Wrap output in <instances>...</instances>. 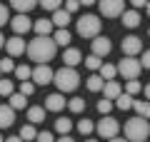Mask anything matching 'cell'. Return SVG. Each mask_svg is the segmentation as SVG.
I'll use <instances>...</instances> for the list:
<instances>
[{"label":"cell","mask_w":150,"mask_h":142,"mask_svg":"<svg viewBox=\"0 0 150 142\" xmlns=\"http://www.w3.org/2000/svg\"><path fill=\"white\" fill-rule=\"evenodd\" d=\"M35 142H55V140H53V132H48V130H43V132H38Z\"/></svg>","instance_id":"obj_41"},{"label":"cell","mask_w":150,"mask_h":142,"mask_svg":"<svg viewBox=\"0 0 150 142\" xmlns=\"http://www.w3.org/2000/svg\"><path fill=\"white\" fill-rule=\"evenodd\" d=\"M53 75H55V70H50V65H38V67H33L30 80L35 85H50L53 82Z\"/></svg>","instance_id":"obj_9"},{"label":"cell","mask_w":150,"mask_h":142,"mask_svg":"<svg viewBox=\"0 0 150 142\" xmlns=\"http://www.w3.org/2000/svg\"><path fill=\"white\" fill-rule=\"evenodd\" d=\"M140 90H143V85L138 82V77H135V80H128V82H125V92H128V95H133V97L140 92Z\"/></svg>","instance_id":"obj_36"},{"label":"cell","mask_w":150,"mask_h":142,"mask_svg":"<svg viewBox=\"0 0 150 142\" xmlns=\"http://www.w3.org/2000/svg\"><path fill=\"white\" fill-rule=\"evenodd\" d=\"M15 77H18V82H23V80H30V75H33V67L30 65H15Z\"/></svg>","instance_id":"obj_30"},{"label":"cell","mask_w":150,"mask_h":142,"mask_svg":"<svg viewBox=\"0 0 150 142\" xmlns=\"http://www.w3.org/2000/svg\"><path fill=\"white\" fill-rule=\"evenodd\" d=\"M140 65H143L145 70H150V50H143V53H140Z\"/></svg>","instance_id":"obj_43"},{"label":"cell","mask_w":150,"mask_h":142,"mask_svg":"<svg viewBox=\"0 0 150 142\" xmlns=\"http://www.w3.org/2000/svg\"><path fill=\"white\" fill-rule=\"evenodd\" d=\"M100 92H105L108 100H115V97L123 92V87H120V82H115V80H105V85H103Z\"/></svg>","instance_id":"obj_18"},{"label":"cell","mask_w":150,"mask_h":142,"mask_svg":"<svg viewBox=\"0 0 150 142\" xmlns=\"http://www.w3.org/2000/svg\"><path fill=\"white\" fill-rule=\"evenodd\" d=\"M78 132H80V135H90V132H95V122L88 120V117H83V120L78 122Z\"/></svg>","instance_id":"obj_32"},{"label":"cell","mask_w":150,"mask_h":142,"mask_svg":"<svg viewBox=\"0 0 150 142\" xmlns=\"http://www.w3.org/2000/svg\"><path fill=\"white\" fill-rule=\"evenodd\" d=\"M143 92H145V100H150V82H148V85L143 87Z\"/></svg>","instance_id":"obj_47"},{"label":"cell","mask_w":150,"mask_h":142,"mask_svg":"<svg viewBox=\"0 0 150 142\" xmlns=\"http://www.w3.org/2000/svg\"><path fill=\"white\" fill-rule=\"evenodd\" d=\"M75 30H78V35H80V37L93 40V37L100 35V30H103L100 15H80V18H78V22H75Z\"/></svg>","instance_id":"obj_4"},{"label":"cell","mask_w":150,"mask_h":142,"mask_svg":"<svg viewBox=\"0 0 150 142\" xmlns=\"http://www.w3.org/2000/svg\"><path fill=\"white\" fill-rule=\"evenodd\" d=\"M13 122H15V110H13L10 105H0V130H8V127H13Z\"/></svg>","instance_id":"obj_14"},{"label":"cell","mask_w":150,"mask_h":142,"mask_svg":"<svg viewBox=\"0 0 150 142\" xmlns=\"http://www.w3.org/2000/svg\"><path fill=\"white\" fill-rule=\"evenodd\" d=\"M85 142H98V140H85Z\"/></svg>","instance_id":"obj_52"},{"label":"cell","mask_w":150,"mask_h":142,"mask_svg":"<svg viewBox=\"0 0 150 142\" xmlns=\"http://www.w3.org/2000/svg\"><path fill=\"white\" fill-rule=\"evenodd\" d=\"M38 5V0H10V8L18 13H30Z\"/></svg>","instance_id":"obj_22"},{"label":"cell","mask_w":150,"mask_h":142,"mask_svg":"<svg viewBox=\"0 0 150 142\" xmlns=\"http://www.w3.org/2000/svg\"><path fill=\"white\" fill-rule=\"evenodd\" d=\"M108 142H128V140H125V137H118V135H115V137H110Z\"/></svg>","instance_id":"obj_48"},{"label":"cell","mask_w":150,"mask_h":142,"mask_svg":"<svg viewBox=\"0 0 150 142\" xmlns=\"http://www.w3.org/2000/svg\"><path fill=\"white\" fill-rule=\"evenodd\" d=\"M103 18H120L125 10V0H98Z\"/></svg>","instance_id":"obj_7"},{"label":"cell","mask_w":150,"mask_h":142,"mask_svg":"<svg viewBox=\"0 0 150 142\" xmlns=\"http://www.w3.org/2000/svg\"><path fill=\"white\" fill-rule=\"evenodd\" d=\"M90 47H93V55L105 58V55L112 50V42H110V37H108V35H95V37H93V42H90Z\"/></svg>","instance_id":"obj_11"},{"label":"cell","mask_w":150,"mask_h":142,"mask_svg":"<svg viewBox=\"0 0 150 142\" xmlns=\"http://www.w3.org/2000/svg\"><path fill=\"white\" fill-rule=\"evenodd\" d=\"M110 110H112V100L103 97V100L98 102V112H100V115H110Z\"/></svg>","instance_id":"obj_38"},{"label":"cell","mask_w":150,"mask_h":142,"mask_svg":"<svg viewBox=\"0 0 150 142\" xmlns=\"http://www.w3.org/2000/svg\"><path fill=\"white\" fill-rule=\"evenodd\" d=\"M118 75H123L125 80H135L140 75V70H143V65H140V60H135V58H130V55H125L123 60H120L118 65Z\"/></svg>","instance_id":"obj_5"},{"label":"cell","mask_w":150,"mask_h":142,"mask_svg":"<svg viewBox=\"0 0 150 142\" xmlns=\"http://www.w3.org/2000/svg\"><path fill=\"white\" fill-rule=\"evenodd\" d=\"M133 95H128V92H120L118 97H115V100H112V105L118 107V110H130V107H133Z\"/></svg>","instance_id":"obj_21"},{"label":"cell","mask_w":150,"mask_h":142,"mask_svg":"<svg viewBox=\"0 0 150 142\" xmlns=\"http://www.w3.org/2000/svg\"><path fill=\"white\" fill-rule=\"evenodd\" d=\"M53 85H58L60 92H75V90H78V85H80V75H78V70H75V67L63 65L60 70H55Z\"/></svg>","instance_id":"obj_2"},{"label":"cell","mask_w":150,"mask_h":142,"mask_svg":"<svg viewBox=\"0 0 150 142\" xmlns=\"http://www.w3.org/2000/svg\"><path fill=\"white\" fill-rule=\"evenodd\" d=\"M103 85H105V80H103L98 72H93L90 77L85 80V87L90 90V92H100V90H103Z\"/></svg>","instance_id":"obj_23"},{"label":"cell","mask_w":150,"mask_h":142,"mask_svg":"<svg viewBox=\"0 0 150 142\" xmlns=\"http://www.w3.org/2000/svg\"><path fill=\"white\" fill-rule=\"evenodd\" d=\"M13 70H15V63H13V58H10V55H8V58H3V60H0V72H13Z\"/></svg>","instance_id":"obj_37"},{"label":"cell","mask_w":150,"mask_h":142,"mask_svg":"<svg viewBox=\"0 0 150 142\" xmlns=\"http://www.w3.org/2000/svg\"><path fill=\"white\" fill-rule=\"evenodd\" d=\"M53 40H55V45H63V47H68V42L73 40V37H70L68 27H58V30L53 32Z\"/></svg>","instance_id":"obj_24"},{"label":"cell","mask_w":150,"mask_h":142,"mask_svg":"<svg viewBox=\"0 0 150 142\" xmlns=\"http://www.w3.org/2000/svg\"><path fill=\"white\" fill-rule=\"evenodd\" d=\"M78 3H80V5H85V8H88V5H95L98 0H78Z\"/></svg>","instance_id":"obj_46"},{"label":"cell","mask_w":150,"mask_h":142,"mask_svg":"<svg viewBox=\"0 0 150 142\" xmlns=\"http://www.w3.org/2000/svg\"><path fill=\"white\" fill-rule=\"evenodd\" d=\"M68 107H70V112H83L85 110V100L83 97H73V100H68Z\"/></svg>","instance_id":"obj_35"},{"label":"cell","mask_w":150,"mask_h":142,"mask_svg":"<svg viewBox=\"0 0 150 142\" xmlns=\"http://www.w3.org/2000/svg\"><path fill=\"white\" fill-rule=\"evenodd\" d=\"M55 142H75V140L70 135H60V140H55Z\"/></svg>","instance_id":"obj_45"},{"label":"cell","mask_w":150,"mask_h":142,"mask_svg":"<svg viewBox=\"0 0 150 142\" xmlns=\"http://www.w3.org/2000/svg\"><path fill=\"white\" fill-rule=\"evenodd\" d=\"M148 135H150V122L145 117L135 115L125 122V140L128 142H143L148 140Z\"/></svg>","instance_id":"obj_3"},{"label":"cell","mask_w":150,"mask_h":142,"mask_svg":"<svg viewBox=\"0 0 150 142\" xmlns=\"http://www.w3.org/2000/svg\"><path fill=\"white\" fill-rule=\"evenodd\" d=\"M38 5H43V10H58V8H63V0H38Z\"/></svg>","instance_id":"obj_34"},{"label":"cell","mask_w":150,"mask_h":142,"mask_svg":"<svg viewBox=\"0 0 150 142\" xmlns=\"http://www.w3.org/2000/svg\"><path fill=\"white\" fill-rule=\"evenodd\" d=\"M3 45H5V37H3V32H0V47H3Z\"/></svg>","instance_id":"obj_50"},{"label":"cell","mask_w":150,"mask_h":142,"mask_svg":"<svg viewBox=\"0 0 150 142\" xmlns=\"http://www.w3.org/2000/svg\"><path fill=\"white\" fill-rule=\"evenodd\" d=\"M5 50L10 58H18V55L25 53V40H23V35H13L5 40Z\"/></svg>","instance_id":"obj_13"},{"label":"cell","mask_w":150,"mask_h":142,"mask_svg":"<svg viewBox=\"0 0 150 142\" xmlns=\"http://www.w3.org/2000/svg\"><path fill=\"white\" fill-rule=\"evenodd\" d=\"M68 100H65V92H53L45 97V112H63Z\"/></svg>","instance_id":"obj_12"},{"label":"cell","mask_w":150,"mask_h":142,"mask_svg":"<svg viewBox=\"0 0 150 142\" xmlns=\"http://www.w3.org/2000/svg\"><path fill=\"white\" fill-rule=\"evenodd\" d=\"M0 77H3V72H0Z\"/></svg>","instance_id":"obj_54"},{"label":"cell","mask_w":150,"mask_h":142,"mask_svg":"<svg viewBox=\"0 0 150 142\" xmlns=\"http://www.w3.org/2000/svg\"><path fill=\"white\" fill-rule=\"evenodd\" d=\"M28 122H33V125H40V122H45V107H28Z\"/></svg>","instance_id":"obj_20"},{"label":"cell","mask_w":150,"mask_h":142,"mask_svg":"<svg viewBox=\"0 0 150 142\" xmlns=\"http://www.w3.org/2000/svg\"><path fill=\"white\" fill-rule=\"evenodd\" d=\"M63 63L68 65V67H75V65H80V63H83V53L78 50V47H65Z\"/></svg>","instance_id":"obj_15"},{"label":"cell","mask_w":150,"mask_h":142,"mask_svg":"<svg viewBox=\"0 0 150 142\" xmlns=\"http://www.w3.org/2000/svg\"><path fill=\"white\" fill-rule=\"evenodd\" d=\"M50 20H53L55 27H68L70 20H73V15H70L65 8H58V10H53V18H50Z\"/></svg>","instance_id":"obj_16"},{"label":"cell","mask_w":150,"mask_h":142,"mask_svg":"<svg viewBox=\"0 0 150 142\" xmlns=\"http://www.w3.org/2000/svg\"><path fill=\"white\" fill-rule=\"evenodd\" d=\"M133 107H135V112L140 117L150 120V100H133Z\"/></svg>","instance_id":"obj_26"},{"label":"cell","mask_w":150,"mask_h":142,"mask_svg":"<svg viewBox=\"0 0 150 142\" xmlns=\"http://www.w3.org/2000/svg\"><path fill=\"white\" fill-rule=\"evenodd\" d=\"M5 22H10V10H8V5L0 3V27L5 25Z\"/></svg>","instance_id":"obj_40"},{"label":"cell","mask_w":150,"mask_h":142,"mask_svg":"<svg viewBox=\"0 0 150 142\" xmlns=\"http://www.w3.org/2000/svg\"><path fill=\"white\" fill-rule=\"evenodd\" d=\"M148 35H150V30H148Z\"/></svg>","instance_id":"obj_55"},{"label":"cell","mask_w":150,"mask_h":142,"mask_svg":"<svg viewBox=\"0 0 150 142\" xmlns=\"http://www.w3.org/2000/svg\"><path fill=\"white\" fill-rule=\"evenodd\" d=\"M8 105H10L13 110H25V95L23 92H13L10 97H8Z\"/></svg>","instance_id":"obj_28"},{"label":"cell","mask_w":150,"mask_h":142,"mask_svg":"<svg viewBox=\"0 0 150 142\" xmlns=\"http://www.w3.org/2000/svg\"><path fill=\"white\" fill-rule=\"evenodd\" d=\"M95 132L103 140H110V137H115L120 132V122L115 120V117H110V115H103V120L95 125Z\"/></svg>","instance_id":"obj_6"},{"label":"cell","mask_w":150,"mask_h":142,"mask_svg":"<svg viewBox=\"0 0 150 142\" xmlns=\"http://www.w3.org/2000/svg\"><path fill=\"white\" fill-rule=\"evenodd\" d=\"M120 20H123L125 27H130V30H135V27L140 25V13L138 10H123V15H120Z\"/></svg>","instance_id":"obj_17"},{"label":"cell","mask_w":150,"mask_h":142,"mask_svg":"<svg viewBox=\"0 0 150 142\" xmlns=\"http://www.w3.org/2000/svg\"><path fill=\"white\" fill-rule=\"evenodd\" d=\"M55 130H58L60 135H68V132L73 130V120H70V117H58V120H55Z\"/></svg>","instance_id":"obj_29"},{"label":"cell","mask_w":150,"mask_h":142,"mask_svg":"<svg viewBox=\"0 0 150 142\" xmlns=\"http://www.w3.org/2000/svg\"><path fill=\"white\" fill-rule=\"evenodd\" d=\"M145 10H148V15H150V0H148V5H145Z\"/></svg>","instance_id":"obj_51"},{"label":"cell","mask_w":150,"mask_h":142,"mask_svg":"<svg viewBox=\"0 0 150 142\" xmlns=\"http://www.w3.org/2000/svg\"><path fill=\"white\" fill-rule=\"evenodd\" d=\"M65 10H68L70 15H73V13H78V10H80V3H78V0H65Z\"/></svg>","instance_id":"obj_42"},{"label":"cell","mask_w":150,"mask_h":142,"mask_svg":"<svg viewBox=\"0 0 150 142\" xmlns=\"http://www.w3.org/2000/svg\"><path fill=\"white\" fill-rule=\"evenodd\" d=\"M100 65H103V58H98V55H88V58H85V67L93 70V72H98Z\"/></svg>","instance_id":"obj_33"},{"label":"cell","mask_w":150,"mask_h":142,"mask_svg":"<svg viewBox=\"0 0 150 142\" xmlns=\"http://www.w3.org/2000/svg\"><path fill=\"white\" fill-rule=\"evenodd\" d=\"M35 137H38V130H35L33 122H28V125L20 127V140H23V142H33Z\"/></svg>","instance_id":"obj_25"},{"label":"cell","mask_w":150,"mask_h":142,"mask_svg":"<svg viewBox=\"0 0 150 142\" xmlns=\"http://www.w3.org/2000/svg\"><path fill=\"white\" fill-rule=\"evenodd\" d=\"M130 5H133V10H140V8L148 5V0H130Z\"/></svg>","instance_id":"obj_44"},{"label":"cell","mask_w":150,"mask_h":142,"mask_svg":"<svg viewBox=\"0 0 150 142\" xmlns=\"http://www.w3.org/2000/svg\"><path fill=\"white\" fill-rule=\"evenodd\" d=\"M0 142H5V140H3V135H0Z\"/></svg>","instance_id":"obj_53"},{"label":"cell","mask_w":150,"mask_h":142,"mask_svg":"<svg viewBox=\"0 0 150 142\" xmlns=\"http://www.w3.org/2000/svg\"><path fill=\"white\" fill-rule=\"evenodd\" d=\"M13 92H15V82L8 80V77H0V95L3 97H10Z\"/></svg>","instance_id":"obj_31"},{"label":"cell","mask_w":150,"mask_h":142,"mask_svg":"<svg viewBox=\"0 0 150 142\" xmlns=\"http://www.w3.org/2000/svg\"><path fill=\"white\" fill-rule=\"evenodd\" d=\"M120 47H123V55H130V58H135V55L143 53V40H140L138 35H125L123 42H120Z\"/></svg>","instance_id":"obj_8"},{"label":"cell","mask_w":150,"mask_h":142,"mask_svg":"<svg viewBox=\"0 0 150 142\" xmlns=\"http://www.w3.org/2000/svg\"><path fill=\"white\" fill-rule=\"evenodd\" d=\"M20 92L25 95V97H30V95L35 92V82H30V80H23V82H20Z\"/></svg>","instance_id":"obj_39"},{"label":"cell","mask_w":150,"mask_h":142,"mask_svg":"<svg viewBox=\"0 0 150 142\" xmlns=\"http://www.w3.org/2000/svg\"><path fill=\"white\" fill-rule=\"evenodd\" d=\"M143 142H148V140H143Z\"/></svg>","instance_id":"obj_56"},{"label":"cell","mask_w":150,"mask_h":142,"mask_svg":"<svg viewBox=\"0 0 150 142\" xmlns=\"http://www.w3.org/2000/svg\"><path fill=\"white\" fill-rule=\"evenodd\" d=\"M25 53H28V58H30L33 63L48 65L50 60L55 58V53H58V45H55L53 35H38L35 40H30L25 45Z\"/></svg>","instance_id":"obj_1"},{"label":"cell","mask_w":150,"mask_h":142,"mask_svg":"<svg viewBox=\"0 0 150 142\" xmlns=\"http://www.w3.org/2000/svg\"><path fill=\"white\" fill-rule=\"evenodd\" d=\"M53 20H50V18H40V20H35L33 22V30L38 32V35H50V32H53Z\"/></svg>","instance_id":"obj_19"},{"label":"cell","mask_w":150,"mask_h":142,"mask_svg":"<svg viewBox=\"0 0 150 142\" xmlns=\"http://www.w3.org/2000/svg\"><path fill=\"white\" fill-rule=\"evenodd\" d=\"M98 75H100L103 80H115V75H118V67H115V65H110V63H103V65H100V70H98Z\"/></svg>","instance_id":"obj_27"},{"label":"cell","mask_w":150,"mask_h":142,"mask_svg":"<svg viewBox=\"0 0 150 142\" xmlns=\"http://www.w3.org/2000/svg\"><path fill=\"white\" fill-rule=\"evenodd\" d=\"M10 27L15 35H25L28 30H33V20L28 18V13H18L15 18H10Z\"/></svg>","instance_id":"obj_10"},{"label":"cell","mask_w":150,"mask_h":142,"mask_svg":"<svg viewBox=\"0 0 150 142\" xmlns=\"http://www.w3.org/2000/svg\"><path fill=\"white\" fill-rule=\"evenodd\" d=\"M5 142H23V140H20V135H13V137H8Z\"/></svg>","instance_id":"obj_49"}]
</instances>
